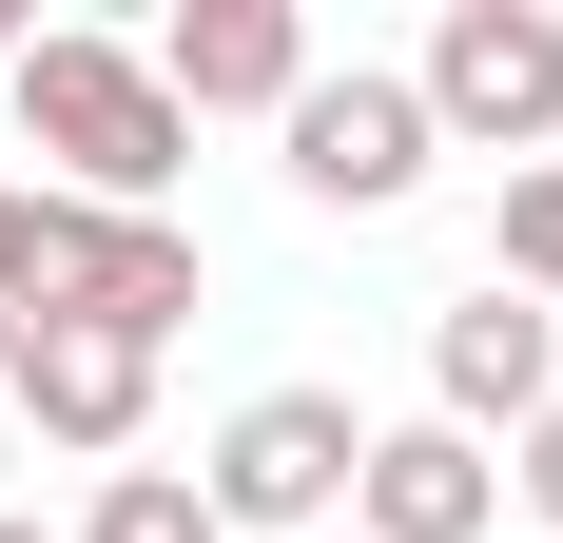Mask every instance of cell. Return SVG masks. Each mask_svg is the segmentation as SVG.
<instances>
[{
  "instance_id": "1",
  "label": "cell",
  "mask_w": 563,
  "mask_h": 543,
  "mask_svg": "<svg viewBox=\"0 0 563 543\" xmlns=\"http://www.w3.org/2000/svg\"><path fill=\"white\" fill-rule=\"evenodd\" d=\"M20 156H58L40 195L78 214H175V175H195V117L156 98V58L98 40V20H40L20 40Z\"/></svg>"
},
{
  "instance_id": "2",
  "label": "cell",
  "mask_w": 563,
  "mask_h": 543,
  "mask_svg": "<svg viewBox=\"0 0 563 543\" xmlns=\"http://www.w3.org/2000/svg\"><path fill=\"white\" fill-rule=\"evenodd\" d=\"M408 98H428V136H448V156L544 175V156H563V0H448V20H428V58H408Z\"/></svg>"
},
{
  "instance_id": "3",
  "label": "cell",
  "mask_w": 563,
  "mask_h": 543,
  "mask_svg": "<svg viewBox=\"0 0 563 543\" xmlns=\"http://www.w3.org/2000/svg\"><path fill=\"white\" fill-rule=\"evenodd\" d=\"M195 291H214L195 214H78V195H40V291H20V311L117 330V350H175V330H195Z\"/></svg>"
},
{
  "instance_id": "4",
  "label": "cell",
  "mask_w": 563,
  "mask_h": 543,
  "mask_svg": "<svg viewBox=\"0 0 563 543\" xmlns=\"http://www.w3.org/2000/svg\"><path fill=\"white\" fill-rule=\"evenodd\" d=\"M350 466H369L350 388H253V408L214 428V466H195V505H214V524H273V543H331L350 524Z\"/></svg>"
},
{
  "instance_id": "5",
  "label": "cell",
  "mask_w": 563,
  "mask_h": 543,
  "mask_svg": "<svg viewBox=\"0 0 563 543\" xmlns=\"http://www.w3.org/2000/svg\"><path fill=\"white\" fill-rule=\"evenodd\" d=\"M273 156H291V195H311V214H408L448 136H428V98H408L389 58H311V98L273 117Z\"/></svg>"
},
{
  "instance_id": "6",
  "label": "cell",
  "mask_w": 563,
  "mask_h": 543,
  "mask_svg": "<svg viewBox=\"0 0 563 543\" xmlns=\"http://www.w3.org/2000/svg\"><path fill=\"white\" fill-rule=\"evenodd\" d=\"M544 408H563V311H525L506 272H486V291L428 330V428H466V446L506 428V446H525Z\"/></svg>"
},
{
  "instance_id": "7",
  "label": "cell",
  "mask_w": 563,
  "mask_h": 543,
  "mask_svg": "<svg viewBox=\"0 0 563 543\" xmlns=\"http://www.w3.org/2000/svg\"><path fill=\"white\" fill-rule=\"evenodd\" d=\"M136 58H156L175 117H291L311 98V20H291V0H175Z\"/></svg>"
},
{
  "instance_id": "8",
  "label": "cell",
  "mask_w": 563,
  "mask_h": 543,
  "mask_svg": "<svg viewBox=\"0 0 563 543\" xmlns=\"http://www.w3.org/2000/svg\"><path fill=\"white\" fill-rule=\"evenodd\" d=\"M506 524V446H466V428H369V466H350V543H486Z\"/></svg>"
},
{
  "instance_id": "9",
  "label": "cell",
  "mask_w": 563,
  "mask_h": 543,
  "mask_svg": "<svg viewBox=\"0 0 563 543\" xmlns=\"http://www.w3.org/2000/svg\"><path fill=\"white\" fill-rule=\"evenodd\" d=\"M20 428H40V446H78V466H136V428H156V350L20 311Z\"/></svg>"
},
{
  "instance_id": "10",
  "label": "cell",
  "mask_w": 563,
  "mask_h": 543,
  "mask_svg": "<svg viewBox=\"0 0 563 543\" xmlns=\"http://www.w3.org/2000/svg\"><path fill=\"white\" fill-rule=\"evenodd\" d=\"M58 543H233V524L195 505V466H98V505H78Z\"/></svg>"
},
{
  "instance_id": "11",
  "label": "cell",
  "mask_w": 563,
  "mask_h": 543,
  "mask_svg": "<svg viewBox=\"0 0 563 543\" xmlns=\"http://www.w3.org/2000/svg\"><path fill=\"white\" fill-rule=\"evenodd\" d=\"M486 253H506L525 311H563V156H544V175H506V233H486Z\"/></svg>"
},
{
  "instance_id": "12",
  "label": "cell",
  "mask_w": 563,
  "mask_h": 543,
  "mask_svg": "<svg viewBox=\"0 0 563 543\" xmlns=\"http://www.w3.org/2000/svg\"><path fill=\"white\" fill-rule=\"evenodd\" d=\"M506 505H525V524H563V408H544V428L506 446Z\"/></svg>"
},
{
  "instance_id": "13",
  "label": "cell",
  "mask_w": 563,
  "mask_h": 543,
  "mask_svg": "<svg viewBox=\"0 0 563 543\" xmlns=\"http://www.w3.org/2000/svg\"><path fill=\"white\" fill-rule=\"evenodd\" d=\"M40 291V175H0V311Z\"/></svg>"
},
{
  "instance_id": "14",
  "label": "cell",
  "mask_w": 563,
  "mask_h": 543,
  "mask_svg": "<svg viewBox=\"0 0 563 543\" xmlns=\"http://www.w3.org/2000/svg\"><path fill=\"white\" fill-rule=\"evenodd\" d=\"M20 40H40V20H20V0H0V78H20Z\"/></svg>"
},
{
  "instance_id": "15",
  "label": "cell",
  "mask_w": 563,
  "mask_h": 543,
  "mask_svg": "<svg viewBox=\"0 0 563 543\" xmlns=\"http://www.w3.org/2000/svg\"><path fill=\"white\" fill-rule=\"evenodd\" d=\"M0 408H20V311H0Z\"/></svg>"
},
{
  "instance_id": "16",
  "label": "cell",
  "mask_w": 563,
  "mask_h": 543,
  "mask_svg": "<svg viewBox=\"0 0 563 543\" xmlns=\"http://www.w3.org/2000/svg\"><path fill=\"white\" fill-rule=\"evenodd\" d=\"M0 543H58V524H20V505H0Z\"/></svg>"
},
{
  "instance_id": "17",
  "label": "cell",
  "mask_w": 563,
  "mask_h": 543,
  "mask_svg": "<svg viewBox=\"0 0 563 543\" xmlns=\"http://www.w3.org/2000/svg\"><path fill=\"white\" fill-rule=\"evenodd\" d=\"M331 543H350V524H331Z\"/></svg>"
}]
</instances>
